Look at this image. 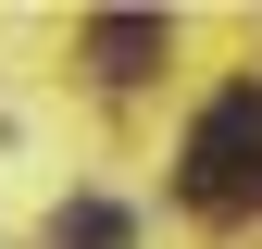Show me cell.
Listing matches in <instances>:
<instances>
[{"label": "cell", "mask_w": 262, "mask_h": 249, "mask_svg": "<svg viewBox=\"0 0 262 249\" xmlns=\"http://www.w3.org/2000/svg\"><path fill=\"white\" fill-rule=\"evenodd\" d=\"M262 200V87H212L187 124V212H250Z\"/></svg>", "instance_id": "6da1fadb"}, {"label": "cell", "mask_w": 262, "mask_h": 249, "mask_svg": "<svg viewBox=\"0 0 262 249\" xmlns=\"http://www.w3.org/2000/svg\"><path fill=\"white\" fill-rule=\"evenodd\" d=\"M88 50H100V75H150V62H162V13H100Z\"/></svg>", "instance_id": "7a4b0ae2"}, {"label": "cell", "mask_w": 262, "mask_h": 249, "mask_svg": "<svg viewBox=\"0 0 262 249\" xmlns=\"http://www.w3.org/2000/svg\"><path fill=\"white\" fill-rule=\"evenodd\" d=\"M125 237H138V225H125L113 200H62L50 212V249H125Z\"/></svg>", "instance_id": "3957f363"}]
</instances>
